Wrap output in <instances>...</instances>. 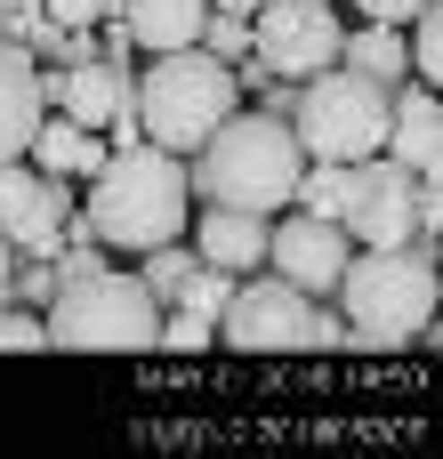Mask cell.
Masks as SVG:
<instances>
[{
  "label": "cell",
  "instance_id": "cell-5",
  "mask_svg": "<svg viewBox=\"0 0 443 459\" xmlns=\"http://www.w3.org/2000/svg\"><path fill=\"white\" fill-rule=\"evenodd\" d=\"M234 105H242L234 65H218V56H202V48H161V56L137 73V121H145V137H153L161 153H178V161H186Z\"/></svg>",
  "mask_w": 443,
  "mask_h": 459
},
{
  "label": "cell",
  "instance_id": "cell-10",
  "mask_svg": "<svg viewBox=\"0 0 443 459\" xmlns=\"http://www.w3.org/2000/svg\"><path fill=\"white\" fill-rule=\"evenodd\" d=\"M40 105L105 129L121 113H137V56H81V65H40Z\"/></svg>",
  "mask_w": 443,
  "mask_h": 459
},
{
  "label": "cell",
  "instance_id": "cell-28",
  "mask_svg": "<svg viewBox=\"0 0 443 459\" xmlns=\"http://www.w3.org/2000/svg\"><path fill=\"white\" fill-rule=\"evenodd\" d=\"M307 347H331V355H339V347H347V315H323V307H315V339H307Z\"/></svg>",
  "mask_w": 443,
  "mask_h": 459
},
{
  "label": "cell",
  "instance_id": "cell-7",
  "mask_svg": "<svg viewBox=\"0 0 443 459\" xmlns=\"http://www.w3.org/2000/svg\"><path fill=\"white\" fill-rule=\"evenodd\" d=\"M315 307H323V299H307V290L282 282L274 266H250V274L234 282V299L218 307V339L242 347V355H291V347L315 339Z\"/></svg>",
  "mask_w": 443,
  "mask_h": 459
},
{
  "label": "cell",
  "instance_id": "cell-29",
  "mask_svg": "<svg viewBox=\"0 0 443 459\" xmlns=\"http://www.w3.org/2000/svg\"><path fill=\"white\" fill-rule=\"evenodd\" d=\"M8 274H16V250H8V234H0V299H8Z\"/></svg>",
  "mask_w": 443,
  "mask_h": 459
},
{
  "label": "cell",
  "instance_id": "cell-12",
  "mask_svg": "<svg viewBox=\"0 0 443 459\" xmlns=\"http://www.w3.org/2000/svg\"><path fill=\"white\" fill-rule=\"evenodd\" d=\"M65 218H73L65 178H40L32 161H0V234H8L16 258H56Z\"/></svg>",
  "mask_w": 443,
  "mask_h": 459
},
{
  "label": "cell",
  "instance_id": "cell-11",
  "mask_svg": "<svg viewBox=\"0 0 443 459\" xmlns=\"http://www.w3.org/2000/svg\"><path fill=\"white\" fill-rule=\"evenodd\" d=\"M347 250H355V242H347L339 218H315V210H274V218H266V266H274L282 282H299L307 299H331Z\"/></svg>",
  "mask_w": 443,
  "mask_h": 459
},
{
  "label": "cell",
  "instance_id": "cell-20",
  "mask_svg": "<svg viewBox=\"0 0 443 459\" xmlns=\"http://www.w3.org/2000/svg\"><path fill=\"white\" fill-rule=\"evenodd\" d=\"M186 274H194V242H153V250H137V282H145L161 307L178 299V282H186Z\"/></svg>",
  "mask_w": 443,
  "mask_h": 459
},
{
  "label": "cell",
  "instance_id": "cell-9",
  "mask_svg": "<svg viewBox=\"0 0 443 459\" xmlns=\"http://www.w3.org/2000/svg\"><path fill=\"white\" fill-rule=\"evenodd\" d=\"M339 40H347V24L331 16V0H258L250 8V56L282 81L339 65Z\"/></svg>",
  "mask_w": 443,
  "mask_h": 459
},
{
  "label": "cell",
  "instance_id": "cell-18",
  "mask_svg": "<svg viewBox=\"0 0 443 459\" xmlns=\"http://www.w3.org/2000/svg\"><path fill=\"white\" fill-rule=\"evenodd\" d=\"M339 65H347V73H363V81H379V89L412 81V56H404V24H363V32H347V40H339Z\"/></svg>",
  "mask_w": 443,
  "mask_h": 459
},
{
  "label": "cell",
  "instance_id": "cell-15",
  "mask_svg": "<svg viewBox=\"0 0 443 459\" xmlns=\"http://www.w3.org/2000/svg\"><path fill=\"white\" fill-rule=\"evenodd\" d=\"M40 113H48V105H40V65H32V48L0 40V161H24Z\"/></svg>",
  "mask_w": 443,
  "mask_h": 459
},
{
  "label": "cell",
  "instance_id": "cell-30",
  "mask_svg": "<svg viewBox=\"0 0 443 459\" xmlns=\"http://www.w3.org/2000/svg\"><path fill=\"white\" fill-rule=\"evenodd\" d=\"M210 8H226V16H250V8H258V0H210Z\"/></svg>",
  "mask_w": 443,
  "mask_h": 459
},
{
  "label": "cell",
  "instance_id": "cell-23",
  "mask_svg": "<svg viewBox=\"0 0 443 459\" xmlns=\"http://www.w3.org/2000/svg\"><path fill=\"white\" fill-rule=\"evenodd\" d=\"M32 347H48V323H40V307H16V299H0V355H32Z\"/></svg>",
  "mask_w": 443,
  "mask_h": 459
},
{
  "label": "cell",
  "instance_id": "cell-25",
  "mask_svg": "<svg viewBox=\"0 0 443 459\" xmlns=\"http://www.w3.org/2000/svg\"><path fill=\"white\" fill-rule=\"evenodd\" d=\"M8 299H16V307H48V299H56V266H48V258H16Z\"/></svg>",
  "mask_w": 443,
  "mask_h": 459
},
{
  "label": "cell",
  "instance_id": "cell-26",
  "mask_svg": "<svg viewBox=\"0 0 443 459\" xmlns=\"http://www.w3.org/2000/svg\"><path fill=\"white\" fill-rule=\"evenodd\" d=\"M40 16L48 24H97V16H113V0H40Z\"/></svg>",
  "mask_w": 443,
  "mask_h": 459
},
{
  "label": "cell",
  "instance_id": "cell-14",
  "mask_svg": "<svg viewBox=\"0 0 443 459\" xmlns=\"http://www.w3.org/2000/svg\"><path fill=\"white\" fill-rule=\"evenodd\" d=\"M24 161H32L40 178H65V186H89V178L105 169V129H81V121H65V113H40V129H32Z\"/></svg>",
  "mask_w": 443,
  "mask_h": 459
},
{
  "label": "cell",
  "instance_id": "cell-21",
  "mask_svg": "<svg viewBox=\"0 0 443 459\" xmlns=\"http://www.w3.org/2000/svg\"><path fill=\"white\" fill-rule=\"evenodd\" d=\"M202 56H218V65H234V56H250V16H226V8H210L202 16V40H194Z\"/></svg>",
  "mask_w": 443,
  "mask_h": 459
},
{
  "label": "cell",
  "instance_id": "cell-19",
  "mask_svg": "<svg viewBox=\"0 0 443 459\" xmlns=\"http://www.w3.org/2000/svg\"><path fill=\"white\" fill-rule=\"evenodd\" d=\"M347 202V161H299V186H291V210H315V218H339Z\"/></svg>",
  "mask_w": 443,
  "mask_h": 459
},
{
  "label": "cell",
  "instance_id": "cell-8",
  "mask_svg": "<svg viewBox=\"0 0 443 459\" xmlns=\"http://www.w3.org/2000/svg\"><path fill=\"white\" fill-rule=\"evenodd\" d=\"M339 226L355 250H395V242H420V178L395 169L387 153H363L347 161V202H339Z\"/></svg>",
  "mask_w": 443,
  "mask_h": 459
},
{
  "label": "cell",
  "instance_id": "cell-1",
  "mask_svg": "<svg viewBox=\"0 0 443 459\" xmlns=\"http://www.w3.org/2000/svg\"><path fill=\"white\" fill-rule=\"evenodd\" d=\"M299 137H291V121L282 113H226L194 153H186V186L202 194V202H226V210H258V218H274V210H291V186H299Z\"/></svg>",
  "mask_w": 443,
  "mask_h": 459
},
{
  "label": "cell",
  "instance_id": "cell-17",
  "mask_svg": "<svg viewBox=\"0 0 443 459\" xmlns=\"http://www.w3.org/2000/svg\"><path fill=\"white\" fill-rule=\"evenodd\" d=\"M113 16L129 24V40H137L145 56H161V48H194V40H202L210 0H113Z\"/></svg>",
  "mask_w": 443,
  "mask_h": 459
},
{
  "label": "cell",
  "instance_id": "cell-16",
  "mask_svg": "<svg viewBox=\"0 0 443 459\" xmlns=\"http://www.w3.org/2000/svg\"><path fill=\"white\" fill-rule=\"evenodd\" d=\"M194 258H202V266H226V274L266 266V218H258V210H226V202H202Z\"/></svg>",
  "mask_w": 443,
  "mask_h": 459
},
{
  "label": "cell",
  "instance_id": "cell-6",
  "mask_svg": "<svg viewBox=\"0 0 443 459\" xmlns=\"http://www.w3.org/2000/svg\"><path fill=\"white\" fill-rule=\"evenodd\" d=\"M282 121H291V137H299L307 161H363L387 137V89L363 81V73H347V65H323V73L299 81V97H291Z\"/></svg>",
  "mask_w": 443,
  "mask_h": 459
},
{
  "label": "cell",
  "instance_id": "cell-13",
  "mask_svg": "<svg viewBox=\"0 0 443 459\" xmlns=\"http://www.w3.org/2000/svg\"><path fill=\"white\" fill-rule=\"evenodd\" d=\"M436 145H443V113H436V81H395L387 89V137L379 153L412 178H436Z\"/></svg>",
  "mask_w": 443,
  "mask_h": 459
},
{
  "label": "cell",
  "instance_id": "cell-22",
  "mask_svg": "<svg viewBox=\"0 0 443 459\" xmlns=\"http://www.w3.org/2000/svg\"><path fill=\"white\" fill-rule=\"evenodd\" d=\"M218 339V323L210 315H194V307H161V331H153V347H178V355H202Z\"/></svg>",
  "mask_w": 443,
  "mask_h": 459
},
{
  "label": "cell",
  "instance_id": "cell-2",
  "mask_svg": "<svg viewBox=\"0 0 443 459\" xmlns=\"http://www.w3.org/2000/svg\"><path fill=\"white\" fill-rule=\"evenodd\" d=\"M186 202H194L186 161L161 153L153 137H137V145H113L105 153V169L89 178V210L81 218L97 226L105 250H153V242H178L186 234Z\"/></svg>",
  "mask_w": 443,
  "mask_h": 459
},
{
  "label": "cell",
  "instance_id": "cell-3",
  "mask_svg": "<svg viewBox=\"0 0 443 459\" xmlns=\"http://www.w3.org/2000/svg\"><path fill=\"white\" fill-rule=\"evenodd\" d=\"M331 299H339V315H347V347H412V339L436 323V258H428L420 242L347 250Z\"/></svg>",
  "mask_w": 443,
  "mask_h": 459
},
{
  "label": "cell",
  "instance_id": "cell-27",
  "mask_svg": "<svg viewBox=\"0 0 443 459\" xmlns=\"http://www.w3.org/2000/svg\"><path fill=\"white\" fill-rule=\"evenodd\" d=\"M355 8H363L371 24H412V16H420V8H436V0H355Z\"/></svg>",
  "mask_w": 443,
  "mask_h": 459
},
{
  "label": "cell",
  "instance_id": "cell-4",
  "mask_svg": "<svg viewBox=\"0 0 443 459\" xmlns=\"http://www.w3.org/2000/svg\"><path fill=\"white\" fill-rule=\"evenodd\" d=\"M40 323H48V347H65V355H145L153 331H161V299L137 274L97 266V274L56 282Z\"/></svg>",
  "mask_w": 443,
  "mask_h": 459
},
{
  "label": "cell",
  "instance_id": "cell-24",
  "mask_svg": "<svg viewBox=\"0 0 443 459\" xmlns=\"http://www.w3.org/2000/svg\"><path fill=\"white\" fill-rule=\"evenodd\" d=\"M404 56H412V81H436V73H443V24H436V8H420V16H412Z\"/></svg>",
  "mask_w": 443,
  "mask_h": 459
}]
</instances>
